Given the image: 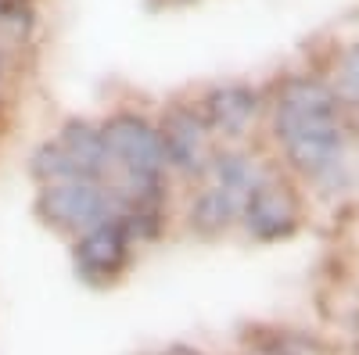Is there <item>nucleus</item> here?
Masks as SVG:
<instances>
[{"label":"nucleus","instance_id":"nucleus-2","mask_svg":"<svg viewBox=\"0 0 359 355\" xmlns=\"http://www.w3.org/2000/svg\"><path fill=\"white\" fill-rule=\"evenodd\" d=\"M4 4H22V0H4Z\"/></svg>","mask_w":359,"mask_h":355},{"label":"nucleus","instance_id":"nucleus-1","mask_svg":"<svg viewBox=\"0 0 359 355\" xmlns=\"http://www.w3.org/2000/svg\"><path fill=\"white\" fill-rule=\"evenodd\" d=\"M348 83H359V50L352 54V62H348Z\"/></svg>","mask_w":359,"mask_h":355}]
</instances>
